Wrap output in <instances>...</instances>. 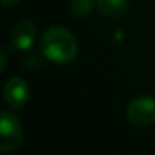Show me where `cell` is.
Segmentation results:
<instances>
[{
  "label": "cell",
  "instance_id": "3",
  "mask_svg": "<svg viewBox=\"0 0 155 155\" xmlns=\"http://www.w3.org/2000/svg\"><path fill=\"white\" fill-rule=\"evenodd\" d=\"M128 122L134 126L144 128L155 122V99L150 96H140L134 99L126 110Z\"/></svg>",
  "mask_w": 155,
  "mask_h": 155
},
{
  "label": "cell",
  "instance_id": "6",
  "mask_svg": "<svg viewBox=\"0 0 155 155\" xmlns=\"http://www.w3.org/2000/svg\"><path fill=\"white\" fill-rule=\"evenodd\" d=\"M99 12L107 17H122L128 11V0H96Z\"/></svg>",
  "mask_w": 155,
  "mask_h": 155
},
{
  "label": "cell",
  "instance_id": "4",
  "mask_svg": "<svg viewBox=\"0 0 155 155\" xmlns=\"http://www.w3.org/2000/svg\"><path fill=\"white\" fill-rule=\"evenodd\" d=\"M31 90H29V84L25 78L20 76H14L6 82L5 88H3V97L5 102L12 108V110H21L28 99H29Z\"/></svg>",
  "mask_w": 155,
  "mask_h": 155
},
{
  "label": "cell",
  "instance_id": "5",
  "mask_svg": "<svg viewBox=\"0 0 155 155\" xmlns=\"http://www.w3.org/2000/svg\"><path fill=\"white\" fill-rule=\"evenodd\" d=\"M37 38V26L31 20H20L11 32V47L14 50H28Z\"/></svg>",
  "mask_w": 155,
  "mask_h": 155
},
{
  "label": "cell",
  "instance_id": "2",
  "mask_svg": "<svg viewBox=\"0 0 155 155\" xmlns=\"http://www.w3.org/2000/svg\"><path fill=\"white\" fill-rule=\"evenodd\" d=\"M23 141V125L20 119L3 110L0 113V150L11 152L15 150Z\"/></svg>",
  "mask_w": 155,
  "mask_h": 155
},
{
  "label": "cell",
  "instance_id": "8",
  "mask_svg": "<svg viewBox=\"0 0 155 155\" xmlns=\"http://www.w3.org/2000/svg\"><path fill=\"white\" fill-rule=\"evenodd\" d=\"M0 61H2V64H0V71H5V67H6V53H5V50H0Z\"/></svg>",
  "mask_w": 155,
  "mask_h": 155
},
{
  "label": "cell",
  "instance_id": "1",
  "mask_svg": "<svg viewBox=\"0 0 155 155\" xmlns=\"http://www.w3.org/2000/svg\"><path fill=\"white\" fill-rule=\"evenodd\" d=\"M40 50L44 58L56 64H68L78 55V43L74 35L67 28L53 26L41 35Z\"/></svg>",
  "mask_w": 155,
  "mask_h": 155
},
{
  "label": "cell",
  "instance_id": "9",
  "mask_svg": "<svg viewBox=\"0 0 155 155\" xmlns=\"http://www.w3.org/2000/svg\"><path fill=\"white\" fill-rule=\"evenodd\" d=\"M18 2H20V0H2V5H3L5 8H11V6L17 5Z\"/></svg>",
  "mask_w": 155,
  "mask_h": 155
},
{
  "label": "cell",
  "instance_id": "7",
  "mask_svg": "<svg viewBox=\"0 0 155 155\" xmlns=\"http://www.w3.org/2000/svg\"><path fill=\"white\" fill-rule=\"evenodd\" d=\"M96 5V0H71L68 5V11L74 17L88 15Z\"/></svg>",
  "mask_w": 155,
  "mask_h": 155
}]
</instances>
